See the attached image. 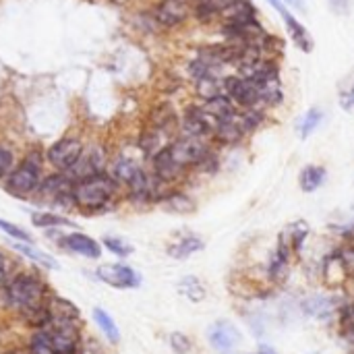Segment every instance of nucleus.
<instances>
[{
    "instance_id": "obj_1",
    "label": "nucleus",
    "mask_w": 354,
    "mask_h": 354,
    "mask_svg": "<svg viewBox=\"0 0 354 354\" xmlns=\"http://www.w3.org/2000/svg\"><path fill=\"white\" fill-rule=\"evenodd\" d=\"M4 299L6 305L17 309L27 322H33V326L44 328L52 317L48 311V290L39 276L23 272L10 278L4 286Z\"/></svg>"
},
{
    "instance_id": "obj_2",
    "label": "nucleus",
    "mask_w": 354,
    "mask_h": 354,
    "mask_svg": "<svg viewBox=\"0 0 354 354\" xmlns=\"http://www.w3.org/2000/svg\"><path fill=\"white\" fill-rule=\"evenodd\" d=\"M120 185L108 172H97L75 180L73 205L83 214H102L120 199Z\"/></svg>"
},
{
    "instance_id": "obj_3",
    "label": "nucleus",
    "mask_w": 354,
    "mask_h": 354,
    "mask_svg": "<svg viewBox=\"0 0 354 354\" xmlns=\"http://www.w3.org/2000/svg\"><path fill=\"white\" fill-rule=\"evenodd\" d=\"M44 168H46L44 149L39 147L27 149V153L21 160H17L10 174L2 180L4 191L15 199H23V201L31 199L44 178Z\"/></svg>"
},
{
    "instance_id": "obj_4",
    "label": "nucleus",
    "mask_w": 354,
    "mask_h": 354,
    "mask_svg": "<svg viewBox=\"0 0 354 354\" xmlns=\"http://www.w3.org/2000/svg\"><path fill=\"white\" fill-rule=\"evenodd\" d=\"M73 187L75 178L68 172H56L52 170L50 174H44L35 195L31 201L44 207H62V209H75L73 205Z\"/></svg>"
},
{
    "instance_id": "obj_5",
    "label": "nucleus",
    "mask_w": 354,
    "mask_h": 354,
    "mask_svg": "<svg viewBox=\"0 0 354 354\" xmlns=\"http://www.w3.org/2000/svg\"><path fill=\"white\" fill-rule=\"evenodd\" d=\"M87 141L79 133H66L44 149L46 166L56 172H71L83 158Z\"/></svg>"
},
{
    "instance_id": "obj_6",
    "label": "nucleus",
    "mask_w": 354,
    "mask_h": 354,
    "mask_svg": "<svg viewBox=\"0 0 354 354\" xmlns=\"http://www.w3.org/2000/svg\"><path fill=\"white\" fill-rule=\"evenodd\" d=\"M216 145L207 139H195V137H187V135H176L172 141H168V149L170 156L174 158V162L185 168L189 174L203 162V158L214 149Z\"/></svg>"
},
{
    "instance_id": "obj_7",
    "label": "nucleus",
    "mask_w": 354,
    "mask_h": 354,
    "mask_svg": "<svg viewBox=\"0 0 354 354\" xmlns=\"http://www.w3.org/2000/svg\"><path fill=\"white\" fill-rule=\"evenodd\" d=\"M147 12L158 29L164 31L180 29L189 21H193V4L189 0H158Z\"/></svg>"
},
{
    "instance_id": "obj_8",
    "label": "nucleus",
    "mask_w": 354,
    "mask_h": 354,
    "mask_svg": "<svg viewBox=\"0 0 354 354\" xmlns=\"http://www.w3.org/2000/svg\"><path fill=\"white\" fill-rule=\"evenodd\" d=\"M77 319H50L44 328L52 348L56 354H77L79 346V326Z\"/></svg>"
},
{
    "instance_id": "obj_9",
    "label": "nucleus",
    "mask_w": 354,
    "mask_h": 354,
    "mask_svg": "<svg viewBox=\"0 0 354 354\" xmlns=\"http://www.w3.org/2000/svg\"><path fill=\"white\" fill-rule=\"evenodd\" d=\"M222 89L224 93L241 108V110H249V108H263L261 104V95L257 91V87L241 77L239 73H228L222 77ZM266 110V108H263Z\"/></svg>"
},
{
    "instance_id": "obj_10",
    "label": "nucleus",
    "mask_w": 354,
    "mask_h": 354,
    "mask_svg": "<svg viewBox=\"0 0 354 354\" xmlns=\"http://www.w3.org/2000/svg\"><path fill=\"white\" fill-rule=\"evenodd\" d=\"M214 120L209 118V114L203 110L201 102H193L187 104L180 112V124H178V135H187V137H195V139H207L212 141V133H214Z\"/></svg>"
},
{
    "instance_id": "obj_11",
    "label": "nucleus",
    "mask_w": 354,
    "mask_h": 354,
    "mask_svg": "<svg viewBox=\"0 0 354 354\" xmlns=\"http://www.w3.org/2000/svg\"><path fill=\"white\" fill-rule=\"evenodd\" d=\"M145 127H151L160 133H164L170 141L178 135V124H180V112L174 108L170 100H160L156 102L147 114H145Z\"/></svg>"
},
{
    "instance_id": "obj_12",
    "label": "nucleus",
    "mask_w": 354,
    "mask_h": 354,
    "mask_svg": "<svg viewBox=\"0 0 354 354\" xmlns=\"http://www.w3.org/2000/svg\"><path fill=\"white\" fill-rule=\"evenodd\" d=\"M95 276L100 282H104L116 290H131L141 284L139 272L124 263H104L95 270Z\"/></svg>"
},
{
    "instance_id": "obj_13",
    "label": "nucleus",
    "mask_w": 354,
    "mask_h": 354,
    "mask_svg": "<svg viewBox=\"0 0 354 354\" xmlns=\"http://www.w3.org/2000/svg\"><path fill=\"white\" fill-rule=\"evenodd\" d=\"M145 168L143 160L127 153V151H118V153H112L110 158V164H108V174L120 185V189H127L131 185V180Z\"/></svg>"
},
{
    "instance_id": "obj_14",
    "label": "nucleus",
    "mask_w": 354,
    "mask_h": 354,
    "mask_svg": "<svg viewBox=\"0 0 354 354\" xmlns=\"http://www.w3.org/2000/svg\"><path fill=\"white\" fill-rule=\"evenodd\" d=\"M207 342L209 346L220 354H228L236 351L243 342V334L241 330L230 324V322H216L209 330H207Z\"/></svg>"
},
{
    "instance_id": "obj_15",
    "label": "nucleus",
    "mask_w": 354,
    "mask_h": 354,
    "mask_svg": "<svg viewBox=\"0 0 354 354\" xmlns=\"http://www.w3.org/2000/svg\"><path fill=\"white\" fill-rule=\"evenodd\" d=\"M249 137V133L245 131L239 114L234 118L228 120H220L214 124V133H212V143L216 147H239L241 143H245V139Z\"/></svg>"
},
{
    "instance_id": "obj_16",
    "label": "nucleus",
    "mask_w": 354,
    "mask_h": 354,
    "mask_svg": "<svg viewBox=\"0 0 354 354\" xmlns=\"http://www.w3.org/2000/svg\"><path fill=\"white\" fill-rule=\"evenodd\" d=\"M62 247L75 255H81L85 259H100L102 257V245L85 234V232H68L62 236Z\"/></svg>"
},
{
    "instance_id": "obj_17",
    "label": "nucleus",
    "mask_w": 354,
    "mask_h": 354,
    "mask_svg": "<svg viewBox=\"0 0 354 354\" xmlns=\"http://www.w3.org/2000/svg\"><path fill=\"white\" fill-rule=\"evenodd\" d=\"M282 17V21H284V25H286V29H288V35H290V39H292V44L301 50V52H305V54H311L313 52V48H315V41H313V37H311V33H309V29L292 15V10L288 8L286 12H282L280 15Z\"/></svg>"
},
{
    "instance_id": "obj_18",
    "label": "nucleus",
    "mask_w": 354,
    "mask_h": 354,
    "mask_svg": "<svg viewBox=\"0 0 354 354\" xmlns=\"http://www.w3.org/2000/svg\"><path fill=\"white\" fill-rule=\"evenodd\" d=\"M232 2L234 0H197L193 2V21L199 25H216Z\"/></svg>"
},
{
    "instance_id": "obj_19",
    "label": "nucleus",
    "mask_w": 354,
    "mask_h": 354,
    "mask_svg": "<svg viewBox=\"0 0 354 354\" xmlns=\"http://www.w3.org/2000/svg\"><path fill=\"white\" fill-rule=\"evenodd\" d=\"M160 205L170 212V214H176V216H189V214H195L197 212V201L183 189L174 187L166 193V197L160 201Z\"/></svg>"
},
{
    "instance_id": "obj_20",
    "label": "nucleus",
    "mask_w": 354,
    "mask_h": 354,
    "mask_svg": "<svg viewBox=\"0 0 354 354\" xmlns=\"http://www.w3.org/2000/svg\"><path fill=\"white\" fill-rule=\"evenodd\" d=\"M201 106H203V110L209 114V118H212L214 122L234 118V116L239 114V110H241L226 93H220V95H216V97H212V100H205V102H201Z\"/></svg>"
},
{
    "instance_id": "obj_21",
    "label": "nucleus",
    "mask_w": 354,
    "mask_h": 354,
    "mask_svg": "<svg viewBox=\"0 0 354 354\" xmlns=\"http://www.w3.org/2000/svg\"><path fill=\"white\" fill-rule=\"evenodd\" d=\"M309 232H311L309 224H307V222H303V220H297V222L288 224V226L282 230V234H280L278 243L286 245L295 255H299V253H301V249H303V245H305V241H307V236H309Z\"/></svg>"
},
{
    "instance_id": "obj_22",
    "label": "nucleus",
    "mask_w": 354,
    "mask_h": 354,
    "mask_svg": "<svg viewBox=\"0 0 354 354\" xmlns=\"http://www.w3.org/2000/svg\"><path fill=\"white\" fill-rule=\"evenodd\" d=\"M328 180V168L322 164H307L299 174V187L303 193L319 191Z\"/></svg>"
},
{
    "instance_id": "obj_23",
    "label": "nucleus",
    "mask_w": 354,
    "mask_h": 354,
    "mask_svg": "<svg viewBox=\"0 0 354 354\" xmlns=\"http://www.w3.org/2000/svg\"><path fill=\"white\" fill-rule=\"evenodd\" d=\"M203 247H205V243H203L201 236L187 232V234H183L180 239H176V241L168 247V255H170L172 259H187V257H191V255L203 251Z\"/></svg>"
},
{
    "instance_id": "obj_24",
    "label": "nucleus",
    "mask_w": 354,
    "mask_h": 354,
    "mask_svg": "<svg viewBox=\"0 0 354 354\" xmlns=\"http://www.w3.org/2000/svg\"><path fill=\"white\" fill-rule=\"evenodd\" d=\"M222 77L224 75H220V73H209L205 77H199V79L191 81L193 83L195 97L199 102H205V100H212V97L224 93V89H222Z\"/></svg>"
},
{
    "instance_id": "obj_25",
    "label": "nucleus",
    "mask_w": 354,
    "mask_h": 354,
    "mask_svg": "<svg viewBox=\"0 0 354 354\" xmlns=\"http://www.w3.org/2000/svg\"><path fill=\"white\" fill-rule=\"evenodd\" d=\"M338 309V303L330 297H309L303 301V311L315 319H330Z\"/></svg>"
},
{
    "instance_id": "obj_26",
    "label": "nucleus",
    "mask_w": 354,
    "mask_h": 354,
    "mask_svg": "<svg viewBox=\"0 0 354 354\" xmlns=\"http://www.w3.org/2000/svg\"><path fill=\"white\" fill-rule=\"evenodd\" d=\"M31 224L35 228H46V230H54V228H77V224L71 218L60 216V214L50 212V209L31 212Z\"/></svg>"
},
{
    "instance_id": "obj_27",
    "label": "nucleus",
    "mask_w": 354,
    "mask_h": 354,
    "mask_svg": "<svg viewBox=\"0 0 354 354\" xmlns=\"http://www.w3.org/2000/svg\"><path fill=\"white\" fill-rule=\"evenodd\" d=\"M324 118H326V112H324L319 106H311V108L301 116V120H299V127H297L299 137H301L303 141L309 139V137L319 129V124L324 122Z\"/></svg>"
},
{
    "instance_id": "obj_28",
    "label": "nucleus",
    "mask_w": 354,
    "mask_h": 354,
    "mask_svg": "<svg viewBox=\"0 0 354 354\" xmlns=\"http://www.w3.org/2000/svg\"><path fill=\"white\" fill-rule=\"evenodd\" d=\"M12 249L19 251L21 255H25L27 259H31L33 263L46 268V270H58V261H56L52 255H48V253L35 249L31 243H12Z\"/></svg>"
},
{
    "instance_id": "obj_29",
    "label": "nucleus",
    "mask_w": 354,
    "mask_h": 354,
    "mask_svg": "<svg viewBox=\"0 0 354 354\" xmlns=\"http://www.w3.org/2000/svg\"><path fill=\"white\" fill-rule=\"evenodd\" d=\"M91 315H93V322H95V326L100 328V332L106 336V340H108L110 344H118V342H120V332H118L116 322H114L104 309H100V307H93Z\"/></svg>"
},
{
    "instance_id": "obj_30",
    "label": "nucleus",
    "mask_w": 354,
    "mask_h": 354,
    "mask_svg": "<svg viewBox=\"0 0 354 354\" xmlns=\"http://www.w3.org/2000/svg\"><path fill=\"white\" fill-rule=\"evenodd\" d=\"M178 292L191 303H201L207 297V286L197 276H187L178 282Z\"/></svg>"
},
{
    "instance_id": "obj_31",
    "label": "nucleus",
    "mask_w": 354,
    "mask_h": 354,
    "mask_svg": "<svg viewBox=\"0 0 354 354\" xmlns=\"http://www.w3.org/2000/svg\"><path fill=\"white\" fill-rule=\"evenodd\" d=\"M332 259H334V263L338 266V270L342 272L344 278L354 280V243H346V245L338 247L332 253Z\"/></svg>"
},
{
    "instance_id": "obj_32",
    "label": "nucleus",
    "mask_w": 354,
    "mask_h": 354,
    "mask_svg": "<svg viewBox=\"0 0 354 354\" xmlns=\"http://www.w3.org/2000/svg\"><path fill=\"white\" fill-rule=\"evenodd\" d=\"M338 322H340V330H342V336L354 344V297L351 301L342 303L340 309H338Z\"/></svg>"
},
{
    "instance_id": "obj_33",
    "label": "nucleus",
    "mask_w": 354,
    "mask_h": 354,
    "mask_svg": "<svg viewBox=\"0 0 354 354\" xmlns=\"http://www.w3.org/2000/svg\"><path fill=\"white\" fill-rule=\"evenodd\" d=\"M338 102L344 110H354V71L338 83Z\"/></svg>"
},
{
    "instance_id": "obj_34",
    "label": "nucleus",
    "mask_w": 354,
    "mask_h": 354,
    "mask_svg": "<svg viewBox=\"0 0 354 354\" xmlns=\"http://www.w3.org/2000/svg\"><path fill=\"white\" fill-rule=\"evenodd\" d=\"M104 247H106L112 255H116V257H120V259H127V257L135 251L133 245H131L129 241L120 239V236H106V239H104Z\"/></svg>"
},
{
    "instance_id": "obj_35",
    "label": "nucleus",
    "mask_w": 354,
    "mask_h": 354,
    "mask_svg": "<svg viewBox=\"0 0 354 354\" xmlns=\"http://www.w3.org/2000/svg\"><path fill=\"white\" fill-rule=\"evenodd\" d=\"M15 164H17L15 149L10 145H6V143L0 141V180H4L10 174V170L15 168Z\"/></svg>"
},
{
    "instance_id": "obj_36",
    "label": "nucleus",
    "mask_w": 354,
    "mask_h": 354,
    "mask_svg": "<svg viewBox=\"0 0 354 354\" xmlns=\"http://www.w3.org/2000/svg\"><path fill=\"white\" fill-rule=\"evenodd\" d=\"M0 230H2L6 236H10L12 241H17V243H31V245H33L31 234H29L25 228L12 224V222H8V220H2V218H0Z\"/></svg>"
},
{
    "instance_id": "obj_37",
    "label": "nucleus",
    "mask_w": 354,
    "mask_h": 354,
    "mask_svg": "<svg viewBox=\"0 0 354 354\" xmlns=\"http://www.w3.org/2000/svg\"><path fill=\"white\" fill-rule=\"evenodd\" d=\"M29 354H56L44 330H37V332L31 336V342H29Z\"/></svg>"
},
{
    "instance_id": "obj_38",
    "label": "nucleus",
    "mask_w": 354,
    "mask_h": 354,
    "mask_svg": "<svg viewBox=\"0 0 354 354\" xmlns=\"http://www.w3.org/2000/svg\"><path fill=\"white\" fill-rule=\"evenodd\" d=\"M168 344H170V348H172L176 354H189L191 351H193V342H191V338H189V336H185V334H180V332L170 334Z\"/></svg>"
},
{
    "instance_id": "obj_39",
    "label": "nucleus",
    "mask_w": 354,
    "mask_h": 354,
    "mask_svg": "<svg viewBox=\"0 0 354 354\" xmlns=\"http://www.w3.org/2000/svg\"><path fill=\"white\" fill-rule=\"evenodd\" d=\"M8 280H10V268H8V259H6V255L0 251V288H4Z\"/></svg>"
},
{
    "instance_id": "obj_40",
    "label": "nucleus",
    "mask_w": 354,
    "mask_h": 354,
    "mask_svg": "<svg viewBox=\"0 0 354 354\" xmlns=\"http://www.w3.org/2000/svg\"><path fill=\"white\" fill-rule=\"evenodd\" d=\"M328 4L336 15H348L351 10V0H328Z\"/></svg>"
},
{
    "instance_id": "obj_41",
    "label": "nucleus",
    "mask_w": 354,
    "mask_h": 354,
    "mask_svg": "<svg viewBox=\"0 0 354 354\" xmlns=\"http://www.w3.org/2000/svg\"><path fill=\"white\" fill-rule=\"evenodd\" d=\"M288 8H295V10H299V12H307V4H305V0H282Z\"/></svg>"
},
{
    "instance_id": "obj_42",
    "label": "nucleus",
    "mask_w": 354,
    "mask_h": 354,
    "mask_svg": "<svg viewBox=\"0 0 354 354\" xmlns=\"http://www.w3.org/2000/svg\"><path fill=\"white\" fill-rule=\"evenodd\" d=\"M257 354H270V353H266V351H261V353H257Z\"/></svg>"
},
{
    "instance_id": "obj_43",
    "label": "nucleus",
    "mask_w": 354,
    "mask_h": 354,
    "mask_svg": "<svg viewBox=\"0 0 354 354\" xmlns=\"http://www.w3.org/2000/svg\"><path fill=\"white\" fill-rule=\"evenodd\" d=\"M189 2H191V4H193V2H197V0H189Z\"/></svg>"
}]
</instances>
